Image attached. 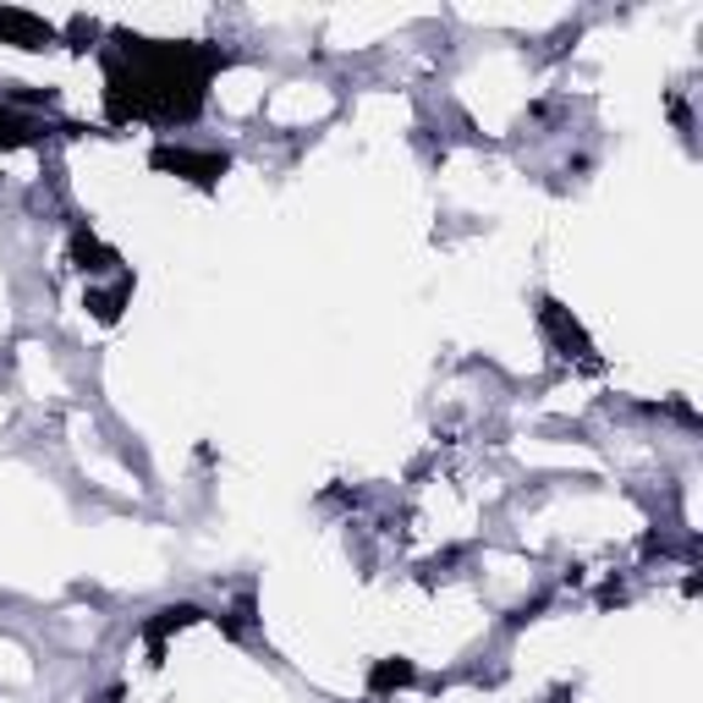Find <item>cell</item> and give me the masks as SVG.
<instances>
[{
	"label": "cell",
	"instance_id": "1",
	"mask_svg": "<svg viewBox=\"0 0 703 703\" xmlns=\"http://www.w3.org/2000/svg\"><path fill=\"white\" fill-rule=\"evenodd\" d=\"M215 50L127 39L111 61V116L116 122H188L204 105V82L215 72Z\"/></svg>",
	"mask_w": 703,
	"mask_h": 703
},
{
	"label": "cell",
	"instance_id": "2",
	"mask_svg": "<svg viewBox=\"0 0 703 703\" xmlns=\"http://www.w3.org/2000/svg\"><path fill=\"white\" fill-rule=\"evenodd\" d=\"M154 165H159V170H182L188 182H204V188L215 182V176H226V159H220V154H193V149H159Z\"/></svg>",
	"mask_w": 703,
	"mask_h": 703
},
{
	"label": "cell",
	"instance_id": "3",
	"mask_svg": "<svg viewBox=\"0 0 703 703\" xmlns=\"http://www.w3.org/2000/svg\"><path fill=\"white\" fill-rule=\"evenodd\" d=\"M17 143H34V122L12 105H0V149H17Z\"/></svg>",
	"mask_w": 703,
	"mask_h": 703
},
{
	"label": "cell",
	"instance_id": "4",
	"mask_svg": "<svg viewBox=\"0 0 703 703\" xmlns=\"http://www.w3.org/2000/svg\"><path fill=\"white\" fill-rule=\"evenodd\" d=\"M407 681H412V665H407V660H385V665H374V687H380V692L407 687Z\"/></svg>",
	"mask_w": 703,
	"mask_h": 703
},
{
	"label": "cell",
	"instance_id": "5",
	"mask_svg": "<svg viewBox=\"0 0 703 703\" xmlns=\"http://www.w3.org/2000/svg\"><path fill=\"white\" fill-rule=\"evenodd\" d=\"M193 615H199L193 604H176V610H159V622H154L149 632H154V638H165V632H182V627L193 622Z\"/></svg>",
	"mask_w": 703,
	"mask_h": 703
}]
</instances>
